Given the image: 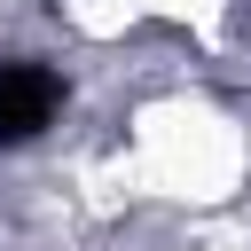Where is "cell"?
<instances>
[{
  "label": "cell",
  "instance_id": "1",
  "mask_svg": "<svg viewBox=\"0 0 251 251\" xmlns=\"http://www.w3.org/2000/svg\"><path fill=\"white\" fill-rule=\"evenodd\" d=\"M55 110V78L47 71H0V133H31L39 118Z\"/></svg>",
  "mask_w": 251,
  "mask_h": 251
}]
</instances>
